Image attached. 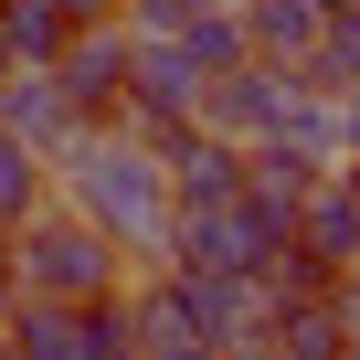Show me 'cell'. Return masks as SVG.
<instances>
[{
	"label": "cell",
	"mask_w": 360,
	"mask_h": 360,
	"mask_svg": "<svg viewBox=\"0 0 360 360\" xmlns=\"http://www.w3.org/2000/svg\"><path fill=\"white\" fill-rule=\"evenodd\" d=\"M32 202H43V159H32L22 138H0V223H22Z\"/></svg>",
	"instance_id": "cell-9"
},
{
	"label": "cell",
	"mask_w": 360,
	"mask_h": 360,
	"mask_svg": "<svg viewBox=\"0 0 360 360\" xmlns=\"http://www.w3.org/2000/svg\"><path fill=\"white\" fill-rule=\"evenodd\" d=\"M349 11H360V0H349Z\"/></svg>",
	"instance_id": "cell-14"
},
{
	"label": "cell",
	"mask_w": 360,
	"mask_h": 360,
	"mask_svg": "<svg viewBox=\"0 0 360 360\" xmlns=\"http://www.w3.org/2000/svg\"><path fill=\"white\" fill-rule=\"evenodd\" d=\"M318 0H244V43H255V64H307L318 53Z\"/></svg>",
	"instance_id": "cell-6"
},
{
	"label": "cell",
	"mask_w": 360,
	"mask_h": 360,
	"mask_svg": "<svg viewBox=\"0 0 360 360\" xmlns=\"http://www.w3.org/2000/svg\"><path fill=\"white\" fill-rule=\"evenodd\" d=\"M0 360H11V339H0Z\"/></svg>",
	"instance_id": "cell-13"
},
{
	"label": "cell",
	"mask_w": 360,
	"mask_h": 360,
	"mask_svg": "<svg viewBox=\"0 0 360 360\" xmlns=\"http://www.w3.org/2000/svg\"><path fill=\"white\" fill-rule=\"evenodd\" d=\"M339 180H349V202H360V159H339Z\"/></svg>",
	"instance_id": "cell-11"
},
{
	"label": "cell",
	"mask_w": 360,
	"mask_h": 360,
	"mask_svg": "<svg viewBox=\"0 0 360 360\" xmlns=\"http://www.w3.org/2000/svg\"><path fill=\"white\" fill-rule=\"evenodd\" d=\"M0 318H11V307H0Z\"/></svg>",
	"instance_id": "cell-15"
},
{
	"label": "cell",
	"mask_w": 360,
	"mask_h": 360,
	"mask_svg": "<svg viewBox=\"0 0 360 360\" xmlns=\"http://www.w3.org/2000/svg\"><path fill=\"white\" fill-rule=\"evenodd\" d=\"M0 138H22L32 159H53L75 138V106H64L53 64H11V75H0Z\"/></svg>",
	"instance_id": "cell-5"
},
{
	"label": "cell",
	"mask_w": 360,
	"mask_h": 360,
	"mask_svg": "<svg viewBox=\"0 0 360 360\" xmlns=\"http://www.w3.org/2000/svg\"><path fill=\"white\" fill-rule=\"evenodd\" d=\"M75 32V0H0V43H11V64H53Z\"/></svg>",
	"instance_id": "cell-8"
},
{
	"label": "cell",
	"mask_w": 360,
	"mask_h": 360,
	"mask_svg": "<svg viewBox=\"0 0 360 360\" xmlns=\"http://www.w3.org/2000/svg\"><path fill=\"white\" fill-rule=\"evenodd\" d=\"M0 307H11V244H0Z\"/></svg>",
	"instance_id": "cell-10"
},
{
	"label": "cell",
	"mask_w": 360,
	"mask_h": 360,
	"mask_svg": "<svg viewBox=\"0 0 360 360\" xmlns=\"http://www.w3.org/2000/svg\"><path fill=\"white\" fill-rule=\"evenodd\" d=\"M148 148H159V180H169V212H212V202L244 191V148L212 138V127H169Z\"/></svg>",
	"instance_id": "cell-4"
},
{
	"label": "cell",
	"mask_w": 360,
	"mask_h": 360,
	"mask_svg": "<svg viewBox=\"0 0 360 360\" xmlns=\"http://www.w3.org/2000/svg\"><path fill=\"white\" fill-rule=\"evenodd\" d=\"M169 43L191 53V75H202V85H212V75H233V64H255V43H244V11H233V0H202V11L180 22Z\"/></svg>",
	"instance_id": "cell-7"
},
{
	"label": "cell",
	"mask_w": 360,
	"mask_h": 360,
	"mask_svg": "<svg viewBox=\"0 0 360 360\" xmlns=\"http://www.w3.org/2000/svg\"><path fill=\"white\" fill-rule=\"evenodd\" d=\"M53 159H64V212H85L117 255L169 244V180H159V148L138 127H75Z\"/></svg>",
	"instance_id": "cell-1"
},
{
	"label": "cell",
	"mask_w": 360,
	"mask_h": 360,
	"mask_svg": "<svg viewBox=\"0 0 360 360\" xmlns=\"http://www.w3.org/2000/svg\"><path fill=\"white\" fill-rule=\"evenodd\" d=\"M53 85H64L75 127H106L117 117V85H127V22H75L64 53H53Z\"/></svg>",
	"instance_id": "cell-3"
},
{
	"label": "cell",
	"mask_w": 360,
	"mask_h": 360,
	"mask_svg": "<svg viewBox=\"0 0 360 360\" xmlns=\"http://www.w3.org/2000/svg\"><path fill=\"white\" fill-rule=\"evenodd\" d=\"M11 297H53V307H96V297H117V244L85 223V212H22V233H11Z\"/></svg>",
	"instance_id": "cell-2"
},
{
	"label": "cell",
	"mask_w": 360,
	"mask_h": 360,
	"mask_svg": "<svg viewBox=\"0 0 360 360\" xmlns=\"http://www.w3.org/2000/svg\"><path fill=\"white\" fill-rule=\"evenodd\" d=\"M0 75H11V43H0Z\"/></svg>",
	"instance_id": "cell-12"
}]
</instances>
